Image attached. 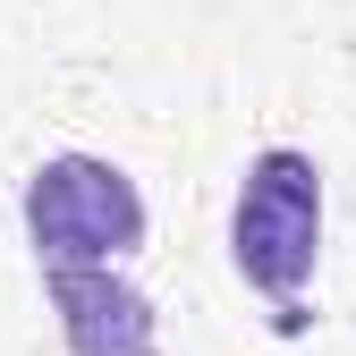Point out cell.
I'll return each instance as SVG.
<instances>
[{"label":"cell","instance_id":"obj_2","mask_svg":"<svg viewBox=\"0 0 356 356\" xmlns=\"http://www.w3.org/2000/svg\"><path fill=\"white\" fill-rule=\"evenodd\" d=\"M26 238H34V263H111L145 238V204L111 161L60 153L26 187Z\"/></svg>","mask_w":356,"mask_h":356},{"label":"cell","instance_id":"obj_3","mask_svg":"<svg viewBox=\"0 0 356 356\" xmlns=\"http://www.w3.org/2000/svg\"><path fill=\"white\" fill-rule=\"evenodd\" d=\"M42 289L60 305V331L76 356H161L153 305L127 289L111 263H42Z\"/></svg>","mask_w":356,"mask_h":356},{"label":"cell","instance_id":"obj_1","mask_svg":"<svg viewBox=\"0 0 356 356\" xmlns=\"http://www.w3.org/2000/svg\"><path fill=\"white\" fill-rule=\"evenodd\" d=\"M314 246H323V170L305 153H254L238 212H229V254L254 289H272L280 305H297V289L314 280Z\"/></svg>","mask_w":356,"mask_h":356}]
</instances>
